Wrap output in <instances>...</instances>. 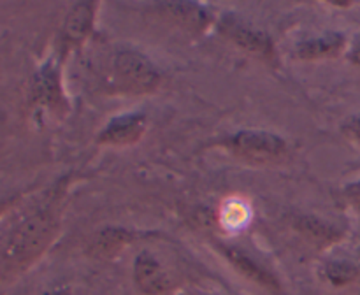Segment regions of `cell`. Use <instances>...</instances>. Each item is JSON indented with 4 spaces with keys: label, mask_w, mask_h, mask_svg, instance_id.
Wrapping results in <instances>:
<instances>
[{
    "label": "cell",
    "mask_w": 360,
    "mask_h": 295,
    "mask_svg": "<svg viewBox=\"0 0 360 295\" xmlns=\"http://www.w3.org/2000/svg\"><path fill=\"white\" fill-rule=\"evenodd\" d=\"M58 218L53 206H46L25 218L0 242V281L27 269L39 258L55 235Z\"/></svg>",
    "instance_id": "1"
},
{
    "label": "cell",
    "mask_w": 360,
    "mask_h": 295,
    "mask_svg": "<svg viewBox=\"0 0 360 295\" xmlns=\"http://www.w3.org/2000/svg\"><path fill=\"white\" fill-rule=\"evenodd\" d=\"M111 77L115 86L125 93H148L160 83L157 67L132 49H120L112 55Z\"/></svg>",
    "instance_id": "2"
},
{
    "label": "cell",
    "mask_w": 360,
    "mask_h": 295,
    "mask_svg": "<svg viewBox=\"0 0 360 295\" xmlns=\"http://www.w3.org/2000/svg\"><path fill=\"white\" fill-rule=\"evenodd\" d=\"M225 150L253 164L280 160L287 155V143L280 136L262 130H243L224 140Z\"/></svg>",
    "instance_id": "3"
},
{
    "label": "cell",
    "mask_w": 360,
    "mask_h": 295,
    "mask_svg": "<svg viewBox=\"0 0 360 295\" xmlns=\"http://www.w3.org/2000/svg\"><path fill=\"white\" fill-rule=\"evenodd\" d=\"M134 280L137 288L146 295H162L174 284L171 274L150 253H141L134 262Z\"/></svg>",
    "instance_id": "4"
},
{
    "label": "cell",
    "mask_w": 360,
    "mask_h": 295,
    "mask_svg": "<svg viewBox=\"0 0 360 295\" xmlns=\"http://www.w3.org/2000/svg\"><path fill=\"white\" fill-rule=\"evenodd\" d=\"M146 130V118L143 114L118 116L109 122L98 133V143L111 146H129L137 143Z\"/></svg>",
    "instance_id": "5"
},
{
    "label": "cell",
    "mask_w": 360,
    "mask_h": 295,
    "mask_svg": "<svg viewBox=\"0 0 360 295\" xmlns=\"http://www.w3.org/2000/svg\"><path fill=\"white\" fill-rule=\"evenodd\" d=\"M224 32L231 41L241 46L248 53H253L262 58H273L274 56V46L269 35L262 30L248 27V25L241 23L236 20H227L224 23Z\"/></svg>",
    "instance_id": "6"
},
{
    "label": "cell",
    "mask_w": 360,
    "mask_h": 295,
    "mask_svg": "<svg viewBox=\"0 0 360 295\" xmlns=\"http://www.w3.org/2000/svg\"><path fill=\"white\" fill-rule=\"evenodd\" d=\"M221 255H225V258L239 270L245 277H248L253 283L260 284V287L267 288V290H280V281L266 269L260 263H257L255 260L250 258L246 253H243L241 249L234 248V246H220Z\"/></svg>",
    "instance_id": "7"
},
{
    "label": "cell",
    "mask_w": 360,
    "mask_h": 295,
    "mask_svg": "<svg viewBox=\"0 0 360 295\" xmlns=\"http://www.w3.org/2000/svg\"><path fill=\"white\" fill-rule=\"evenodd\" d=\"M95 20V4L94 2H81L74 6L63 23L62 41L65 48H72L83 42L91 32Z\"/></svg>",
    "instance_id": "8"
},
{
    "label": "cell",
    "mask_w": 360,
    "mask_h": 295,
    "mask_svg": "<svg viewBox=\"0 0 360 295\" xmlns=\"http://www.w3.org/2000/svg\"><path fill=\"white\" fill-rule=\"evenodd\" d=\"M295 228L301 232L304 237H308L309 241L315 242L319 246H327V244H333L340 239L341 232L338 230L336 227H333L330 223H326V221L319 220L315 216H295L294 220Z\"/></svg>",
    "instance_id": "9"
},
{
    "label": "cell",
    "mask_w": 360,
    "mask_h": 295,
    "mask_svg": "<svg viewBox=\"0 0 360 295\" xmlns=\"http://www.w3.org/2000/svg\"><path fill=\"white\" fill-rule=\"evenodd\" d=\"M162 9L167 14L169 18L176 21V23L183 25L186 28H204L210 21L207 13L202 7L195 6V4H186V2H171V4H162Z\"/></svg>",
    "instance_id": "10"
},
{
    "label": "cell",
    "mask_w": 360,
    "mask_h": 295,
    "mask_svg": "<svg viewBox=\"0 0 360 295\" xmlns=\"http://www.w3.org/2000/svg\"><path fill=\"white\" fill-rule=\"evenodd\" d=\"M345 39L338 34L326 35L320 39H311V41L301 42L295 49V55L299 58H326V56H334L343 49Z\"/></svg>",
    "instance_id": "11"
},
{
    "label": "cell",
    "mask_w": 360,
    "mask_h": 295,
    "mask_svg": "<svg viewBox=\"0 0 360 295\" xmlns=\"http://www.w3.org/2000/svg\"><path fill=\"white\" fill-rule=\"evenodd\" d=\"M34 97L37 98L41 104L51 105L56 107L58 104H62V90H60V81L58 74L55 72L53 67H44V69L39 72L37 79L34 84Z\"/></svg>",
    "instance_id": "12"
},
{
    "label": "cell",
    "mask_w": 360,
    "mask_h": 295,
    "mask_svg": "<svg viewBox=\"0 0 360 295\" xmlns=\"http://www.w3.org/2000/svg\"><path fill=\"white\" fill-rule=\"evenodd\" d=\"M132 239L134 235L129 230H123V228H105L94 239L91 251H95L97 255H112V253L120 251L123 246L129 244Z\"/></svg>",
    "instance_id": "13"
},
{
    "label": "cell",
    "mask_w": 360,
    "mask_h": 295,
    "mask_svg": "<svg viewBox=\"0 0 360 295\" xmlns=\"http://www.w3.org/2000/svg\"><path fill=\"white\" fill-rule=\"evenodd\" d=\"M323 276L333 284H347L357 276V269L348 262H330L323 269Z\"/></svg>",
    "instance_id": "14"
},
{
    "label": "cell",
    "mask_w": 360,
    "mask_h": 295,
    "mask_svg": "<svg viewBox=\"0 0 360 295\" xmlns=\"http://www.w3.org/2000/svg\"><path fill=\"white\" fill-rule=\"evenodd\" d=\"M343 130H345V133L350 137V139L357 140V143L360 144V114L348 119V122L345 123Z\"/></svg>",
    "instance_id": "15"
},
{
    "label": "cell",
    "mask_w": 360,
    "mask_h": 295,
    "mask_svg": "<svg viewBox=\"0 0 360 295\" xmlns=\"http://www.w3.org/2000/svg\"><path fill=\"white\" fill-rule=\"evenodd\" d=\"M350 58H352V62L357 63V65L360 67V39L355 41L354 48H352V51H350Z\"/></svg>",
    "instance_id": "16"
},
{
    "label": "cell",
    "mask_w": 360,
    "mask_h": 295,
    "mask_svg": "<svg viewBox=\"0 0 360 295\" xmlns=\"http://www.w3.org/2000/svg\"><path fill=\"white\" fill-rule=\"evenodd\" d=\"M14 202H16V197H13V199L0 200V218H2L7 211H9V207H13Z\"/></svg>",
    "instance_id": "17"
},
{
    "label": "cell",
    "mask_w": 360,
    "mask_h": 295,
    "mask_svg": "<svg viewBox=\"0 0 360 295\" xmlns=\"http://www.w3.org/2000/svg\"><path fill=\"white\" fill-rule=\"evenodd\" d=\"M48 295H67V291H53V294H48Z\"/></svg>",
    "instance_id": "18"
}]
</instances>
